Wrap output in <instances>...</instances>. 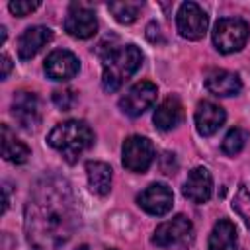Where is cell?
Returning <instances> with one entry per match:
<instances>
[{"label": "cell", "mask_w": 250, "mask_h": 250, "mask_svg": "<svg viewBox=\"0 0 250 250\" xmlns=\"http://www.w3.org/2000/svg\"><path fill=\"white\" fill-rule=\"evenodd\" d=\"M76 201L70 184L61 176L41 178L25 203V236L33 250H57L76 229Z\"/></svg>", "instance_id": "cell-1"}, {"label": "cell", "mask_w": 250, "mask_h": 250, "mask_svg": "<svg viewBox=\"0 0 250 250\" xmlns=\"http://www.w3.org/2000/svg\"><path fill=\"white\" fill-rule=\"evenodd\" d=\"M104 59L102 70V86L105 92L119 90L143 64V53L135 45H119L113 47Z\"/></svg>", "instance_id": "cell-2"}, {"label": "cell", "mask_w": 250, "mask_h": 250, "mask_svg": "<svg viewBox=\"0 0 250 250\" xmlns=\"http://www.w3.org/2000/svg\"><path fill=\"white\" fill-rule=\"evenodd\" d=\"M49 145L62 154V158L70 164L78 160V156L88 150L94 145V133L92 129L78 119H68L64 123H59L49 133Z\"/></svg>", "instance_id": "cell-3"}, {"label": "cell", "mask_w": 250, "mask_h": 250, "mask_svg": "<svg viewBox=\"0 0 250 250\" xmlns=\"http://www.w3.org/2000/svg\"><path fill=\"white\" fill-rule=\"evenodd\" d=\"M250 35V27L244 20L240 18H223L215 23L213 29V43L215 47L229 55V53H236L240 51Z\"/></svg>", "instance_id": "cell-4"}, {"label": "cell", "mask_w": 250, "mask_h": 250, "mask_svg": "<svg viewBox=\"0 0 250 250\" xmlns=\"http://www.w3.org/2000/svg\"><path fill=\"white\" fill-rule=\"evenodd\" d=\"M152 160H154V148H152V143L146 137L131 135L123 141L121 162L129 172L143 174L150 168Z\"/></svg>", "instance_id": "cell-5"}, {"label": "cell", "mask_w": 250, "mask_h": 250, "mask_svg": "<svg viewBox=\"0 0 250 250\" xmlns=\"http://www.w3.org/2000/svg\"><path fill=\"white\" fill-rule=\"evenodd\" d=\"M193 236V225L186 215H176L170 221H164L156 227L152 234V244L160 248L182 246Z\"/></svg>", "instance_id": "cell-6"}, {"label": "cell", "mask_w": 250, "mask_h": 250, "mask_svg": "<svg viewBox=\"0 0 250 250\" xmlns=\"http://www.w3.org/2000/svg\"><path fill=\"white\" fill-rule=\"evenodd\" d=\"M176 25L184 39L197 41L205 35L209 18L195 2H184L176 14Z\"/></svg>", "instance_id": "cell-7"}, {"label": "cell", "mask_w": 250, "mask_h": 250, "mask_svg": "<svg viewBox=\"0 0 250 250\" xmlns=\"http://www.w3.org/2000/svg\"><path fill=\"white\" fill-rule=\"evenodd\" d=\"M12 115L21 129L25 131L37 129V125L41 123V102L37 94L27 90L16 92L12 100Z\"/></svg>", "instance_id": "cell-8"}, {"label": "cell", "mask_w": 250, "mask_h": 250, "mask_svg": "<svg viewBox=\"0 0 250 250\" xmlns=\"http://www.w3.org/2000/svg\"><path fill=\"white\" fill-rule=\"evenodd\" d=\"M156 94H158V90L152 82L141 80L119 100V107L129 117H139L148 107H152V104L156 102Z\"/></svg>", "instance_id": "cell-9"}, {"label": "cell", "mask_w": 250, "mask_h": 250, "mask_svg": "<svg viewBox=\"0 0 250 250\" xmlns=\"http://www.w3.org/2000/svg\"><path fill=\"white\" fill-rule=\"evenodd\" d=\"M137 203L141 209H145L148 215L162 217L166 215L174 205V193L166 184H150L137 195Z\"/></svg>", "instance_id": "cell-10"}, {"label": "cell", "mask_w": 250, "mask_h": 250, "mask_svg": "<svg viewBox=\"0 0 250 250\" xmlns=\"http://www.w3.org/2000/svg\"><path fill=\"white\" fill-rule=\"evenodd\" d=\"M78 68H80V62L76 55L66 49H57L49 53V57L45 59V72L51 80H57V82L74 78Z\"/></svg>", "instance_id": "cell-11"}, {"label": "cell", "mask_w": 250, "mask_h": 250, "mask_svg": "<svg viewBox=\"0 0 250 250\" xmlns=\"http://www.w3.org/2000/svg\"><path fill=\"white\" fill-rule=\"evenodd\" d=\"M64 31L78 39H88L98 31V20L92 10L82 6H70L64 18Z\"/></svg>", "instance_id": "cell-12"}, {"label": "cell", "mask_w": 250, "mask_h": 250, "mask_svg": "<svg viewBox=\"0 0 250 250\" xmlns=\"http://www.w3.org/2000/svg\"><path fill=\"white\" fill-rule=\"evenodd\" d=\"M213 193V176L205 166L193 168L186 182H184V197H188L193 203H205L209 201Z\"/></svg>", "instance_id": "cell-13"}, {"label": "cell", "mask_w": 250, "mask_h": 250, "mask_svg": "<svg viewBox=\"0 0 250 250\" xmlns=\"http://www.w3.org/2000/svg\"><path fill=\"white\" fill-rule=\"evenodd\" d=\"M53 39V31L45 25H33L27 27L20 39H18V57L21 61H29L33 59L49 41Z\"/></svg>", "instance_id": "cell-14"}, {"label": "cell", "mask_w": 250, "mask_h": 250, "mask_svg": "<svg viewBox=\"0 0 250 250\" xmlns=\"http://www.w3.org/2000/svg\"><path fill=\"white\" fill-rule=\"evenodd\" d=\"M225 119H227L225 109L213 102L205 100V102H199L195 107V127L203 137H211L213 133H217L223 127Z\"/></svg>", "instance_id": "cell-15"}, {"label": "cell", "mask_w": 250, "mask_h": 250, "mask_svg": "<svg viewBox=\"0 0 250 250\" xmlns=\"http://www.w3.org/2000/svg\"><path fill=\"white\" fill-rule=\"evenodd\" d=\"M205 88L213 94V96H236L242 90V82L238 78L236 72L230 70H211L205 76Z\"/></svg>", "instance_id": "cell-16"}, {"label": "cell", "mask_w": 250, "mask_h": 250, "mask_svg": "<svg viewBox=\"0 0 250 250\" xmlns=\"http://www.w3.org/2000/svg\"><path fill=\"white\" fill-rule=\"evenodd\" d=\"M184 119V107H182V102L176 98V96H168L154 111L152 115V121L156 125V129L160 131H170L174 127H178Z\"/></svg>", "instance_id": "cell-17"}, {"label": "cell", "mask_w": 250, "mask_h": 250, "mask_svg": "<svg viewBox=\"0 0 250 250\" xmlns=\"http://www.w3.org/2000/svg\"><path fill=\"white\" fill-rule=\"evenodd\" d=\"M86 176H88V186L96 195H107L111 189V180H113V170L109 164L100 162V160H88L86 162Z\"/></svg>", "instance_id": "cell-18"}, {"label": "cell", "mask_w": 250, "mask_h": 250, "mask_svg": "<svg viewBox=\"0 0 250 250\" xmlns=\"http://www.w3.org/2000/svg\"><path fill=\"white\" fill-rule=\"evenodd\" d=\"M236 227L229 219H219L209 234V250H236Z\"/></svg>", "instance_id": "cell-19"}, {"label": "cell", "mask_w": 250, "mask_h": 250, "mask_svg": "<svg viewBox=\"0 0 250 250\" xmlns=\"http://www.w3.org/2000/svg\"><path fill=\"white\" fill-rule=\"evenodd\" d=\"M2 131V156L4 160L8 162H14V164H23L27 158H29V148L25 143H21L12 131L10 127L4 123L0 127Z\"/></svg>", "instance_id": "cell-20"}, {"label": "cell", "mask_w": 250, "mask_h": 250, "mask_svg": "<svg viewBox=\"0 0 250 250\" xmlns=\"http://www.w3.org/2000/svg\"><path fill=\"white\" fill-rule=\"evenodd\" d=\"M109 12L113 14V18L119 21V23H133L137 18H139V12L143 8V2H111L109 6Z\"/></svg>", "instance_id": "cell-21"}, {"label": "cell", "mask_w": 250, "mask_h": 250, "mask_svg": "<svg viewBox=\"0 0 250 250\" xmlns=\"http://www.w3.org/2000/svg\"><path fill=\"white\" fill-rule=\"evenodd\" d=\"M246 141H248V133H246L244 129H240V127H232V129L225 135L221 148H223L225 154L234 156V154H238V152L244 148Z\"/></svg>", "instance_id": "cell-22"}, {"label": "cell", "mask_w": 250, "mask_h": 250, "mask_svg": "<svg viewBox=\"0 0 250 250\" xmlns=\"http://www.w3.org/2000/svg\"><path fill=\"white\" fill-rule=\"evenodd\" d=\"M234 213L244 221V225L250 229V189L246 186H240L234 199H232Z\"/></svg>", "instance_id": "cell-23"}, {"label": "cell", "mask_w": 250, "mask_h": 250, "mask_svg": "<svg viewBox=\"0 0 250 250\" xmlns=\"http://www.w3.org/2000/svg\"><path fill=\"white\" fill-rule=\"evenodd\" d=\"M39 6H41V2H37V0H35V2H29V0H14V2L8 4L10 12H12L14 16H20V18L31 14V12L37 10Z\"/></svg>", "instance_id": "cell-24"}, {"label": "cell", "mask_w": 250, "mask_h": 250, "mask_svg": "<svg viewBox=\"0 0 250 250\" xmlns=\"http://www.w3.org/2000/svg\"><path fill=\"white\" fill-rule=\"evenodd\" d=\"M74 100H76V96H74L72 90H55L53 92V102L62 111H68L74 105Z\"/></svg>", "instance_id": "cell-25"}, {"label": "cell", "mask_w": 250, "mask_h": 250, "mask_svg": "<svg viewBox=\"0 0 250 250\" xmlns=\"http://www.w3.org/2000/svg\"><path fill=\"white\" fill-rule=\"evenodd\" d=\"M146 37H148L150 43H156V41L162 43V41H164L162 35H160V27H158V23H154V21L146 25Z\"/></svg>", "instance_id": "cell-26"}, {"label": "cell", "mask_w": 250, "mask_h": 250, "mask_svg": "<svg viewBox=\"0 0 250 250\" xmlns=\"http://www.w3.org/2000/svg\"><path fill=\"white\" fill-rule=\"evenodd\" d=\"M2 62V80H6L8 78V74H10V70H12V61H10V57L6 55V53H2V59H0Z\"/></svg>", "instance_id": "cell-27"}, {"label": "cell", "mask_w": 250, "mask_h": 250, "mask_svg": "<svg viewBox=\"0 0 250 250\" xmlns=\"http://www.w3.org/2000/svg\"><path fill=\"white\" fill-rule=\"evenodd\" d=\"M8 205H10V186L4 184V203H2V213H6Z\"/></svg>", "instance_id": "cell-28"}, {"label": "cell", "mask_w": 250, "mask_h": 250, "mask_svg": "<svg viewBox=\"0 0 250 250\" xmlns=\"http://www.w3.org/2000/svg\"><path fill=\"white\" fill-rule=\"evenodd\" d=\"M6 41V27H0V45H4Z\"/></svg>", "instance_id": "cell-29"}, {"label": "cell", "mask_w": 250, "mask_h": 250, "mask_svg": "<svg viewBox=\"0 0 250 250\" xmlns=\"http://www.w3.org/2000/svg\"><path fill=\"white\" fill-rule=\"evenodd\" d=\"M78 250H88V246H86V244H84V246H80V248H78Z\"/></svg>", "instance_id": "cell-30"}]
</instances>
